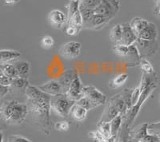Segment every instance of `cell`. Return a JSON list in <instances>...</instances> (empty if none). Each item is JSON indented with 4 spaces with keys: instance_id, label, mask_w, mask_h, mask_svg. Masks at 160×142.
<instances>
[{
    "instance_id": "2",
    "label": "cell",
    "mask_w": 160,
    "mask_h": 142,
    "mask_svg": "<svg viewBox=\"0 0 160 142\" xmlns=\"http://www.w3.org/2000/svg\"><path fill=\"white\" fill-rule=\"evenodd\" d=\"M140 86H141V94H140L139 99L135 105L131 106V109L127 112L122 118V125L124 126L125 130H128L131 128V125L135 120L138 114L139 113L141 107L144 104V102L149 98L151 93L155 91V89L158 86V80L157 78L152 74H148V73H142V78L140 81Z\"/></svg>"
},
{
    "instance_id": "16",
    "label": "cell",
    "mask_w": 160,
    "mask_h": 142,
    "mask_svg": "<svg viewBox=\"0 0 160 142\" xmlns=\"http://www.w3.org/2000/svg\"><path fill=\"white\" fill-rule=\"evenodd\" d=\"M155 42H149V41L142 40L138 38L135 42V46H137L139 52L140 56L142 57L143 55H151L155 53Z\"/></svg>"
},
{
    "instance_id": "3",
    "label": "cell",
    "mask_w": 160,
    "mask_h": 142,
    "mask_svg": "<svg viewBox=\"0 0 160 142\" xmlns=\"http://www.w3.org/2000/svg\"><path fill=\"white\" fill-rule=\"evenodd\" d=\"M133 89H125L122 93H117L109 99L102 113L98 125L111 122L116 117L122 115L123 117L132 106L131 94Z\"/></svg>"
},
{
    "instance_id": "30",
    "label": "cell",
    "mask_w": 160,
    "mask_h": 142,
    "mask_svg": "<svg viewBox=\"0 0 160 142\" xmlns=\"http://www.w3.org/2000/svg\"><path fill=\"white\" fill-rule=\"evenodd\" d=\"M97 130L102 135V137L105 139L110 138L111 137V129L110 122H106V123L98 125V130Z\"/></svg>"
},
{
    "instance_id": "44",
    "label": "cell",
    "mask_w": 160,
    "mask_h": 142,
    "mask_svg": "<svg viewBox=\"0 0 160 142\" xmlns=\"http://www.w3.org/2000/svg\"><path fill=\"white\" fill-rule=\"evenodd\" d=\"M158 136V137H159V138H160V133H158V134H157Z\"/></svg>"
},
{
    "instance_id": "12",
    "label": "cell",
    "mask_w": 160,
    "mask_h": 142,
    "mask_svg": "<svg viewBox=\"0 0 160 142\" xmlns=\"http://www.w3.org/2000/svg\"><path fill=\"white\" fill-rule=\"evenodd\" d=\"M48 22L52 27L60 29L68 23V17L60 10H53L48 15Z\"/></svg>"
},
{
    "instance_id": "19",
    "label": "cell",
    "mask_w": 160,
    "mask_h": 142,
    "mask_svg": "<svg viewBox=\"0 0 160 142\" xmlns=\"http://www.w3.org/2000/svg\"><path fill=\"white\" fill-rule=\"evenodd\" d=\"M88 110L84 108L81 107L78 105L75 104L71 108V111H70L69 116L72 119L78 122H82L87 117L88 115Z\"/></svg>"
},
{
    "instance_id": "21",
    "label": "cell",
    "mask_w": 160,
    "mask_h": 142,
    "mask_svg": "<svg viewBox=\"0 0 160 142\" xmlns=\"http://www.w3.org/2000/svg\"><path fill=\"white\" fill-rule=\"evenodd\" d=\"M0 54H1L0 63H6V62H14L18 59L22 54L19 51L15 50H1Z\"/></svg>"
},
{
    "instance_id": "6",
    "label": "cell",
    "mask_w": 160,
    "mask_h": 142,
    "mask_svg": "<svg viewBox=\"0 0 160 142\" xmlns=\"http://www.w3.org/2000/svg\"><path fill=\"white\" fill-rule=\"evenodd\" d=\"M80 3L79 0H71L68 6V26H71L81 31L83 26V20L80 11Z\"/></svg>"
},
{
    "instance_id": "9",
    "label": "cell",
    "mask_w": 160,
    "mask_h": 142,
    "mask_svg": "<svg viewBox=\"0 0 160 142\" xmlns=\"http://www.w3.org/2000/svg\"><path fill=\"white\" fill-rule=\"evenodd\" d=\"M83 85L82 83V81L80 78V76L78 73H75V76L71 82L69 89L66 93V95L69 97L71 100L76 102L79 100L82 97V89H83Z\"/></svg>"
},
{
    "instance_id": "22",
    "label": "cell",
    "mask_w": 160,
    "mask_h": 142,
    "mask_svg": "<svg viewBox=\"0 0 160 142\" xmlns=\"http://www.w3.org/2000/svg\"><path fill=\"white\" fill-rule=\"evenodd\" d=\"M122 24H117L114 26L111 29L109 34V38L113 46L118 45L121 43V39H122Z\"/></svg>"
},
{
    "instance_id": "42",
    "label": "cell",
    "mask_w": 160,
    "mask_h": 142,
    "mask_svg": "<svg viewBox=\"0 0 160 142\" xmlns=\"http://www.w3.org/2000/svg\"><path fill=\"white\" fill-rule=\"evenodd\" d=\"M155 7H160V0H155Z\"/></svg>"
},
{
    "instance_id": "43",
    "label": "cell",
    "mask_w": 160,
    "mask_h": 142,
    "mask_svg": "<svg viewBox=\"0 0 160 142\" xmlns=\"http://www.w3.org/2000/svg\"><path fill=\"white\" fill-rule=\"evenodd\" d=\"M155 13H156L157 15H159V16H160V7L155 8Z\"/></svg>"
},
{
    "instance_id": "23",
    "label": "cell",
    "mask_w": 160,
    "mask_h": 142,
    "mask_svg": "<svg viewBox=\"0 0 160 142\" xmlns=\"http://www.w3.org/2000/svg\"><path fill=\"white\" fill-rule=\"evenodd\" d=\"M0 73H3L6 76L9 77L11 78H15L18 77V72L15 69V65L11 62H6V63H1L0 65Z\"/></svg>"
},
{
    "instance_id": "36",
    "label": "cell",
    "mask_w": 160,
    "mask_h": 142,
    "mask_svg": "<svg viewBox=\"0 0 160 142\" xmlns=\"http://www.w3.org/2000/svg\"><path fill=\"white\" fill-rule=\"evenodd\" d=\"M8 142H32L29 139L20 136V135H11L8 138Z\"/></svg>"
},
{
    "instance_id": "11",
    "label": "cell",
    "mask_w": 160,
    "mask_h": 142,
    "mask_svg": "<svg viewBox=\"0 0 160 142\" xmlns=\"http://www.w3.org/2000/svg\"><path fill=\"white\" fill-rule=\"evenodd\" d=\"M113 18L109 16H106L102 15H98V14H94L91 18L88 21L87 23H85L82 26V28H88V29L93 30H100L104 27L111 20H112Z\"/></svg>"
},
{
    "instance_id": "32",
    "label": "cell",
    "mask_w": 160,
    "mask_h": 142,
    "mask_svg": "<svg viewBox=\"0 0 160 142\" xmlns=\"http://www.w3.org/2000/svg\"><path fill=\"white\" fill-rule=\"evenodd\" d=\"M55 45V40L53 37L50 36V35H47V36L43 37L41 41V46L44 49H51Z\"/></svg>"
},
{
    "instance_id": "24",
    "label": "cell",
    "mask_w": 160,
    "mask_h": 142,
    "mask_svg": "<svg viewBox=\"0 0 160 142\" xmlns=\"http://www.w3.org/2000/svg\"><path fill=\"white\" fill-rule=\"evenodd\" d=\"M128 79V73H122L118 74L115 78H113L109 82V87L111 89H118V88L122 87L124 84L127 82Z\"/></svg>"
},
{
    "instance_id": "8",
    "label": "cell",
    "mask_w": 160,
    "mask_h": 142,
    "mask_svg": "<svg viewBox=\"0 0 160 142\" xmlns=\"http://www.w3.org/2000/svg\"><path fill=\"white\" fill-rule=\"evenodd\" d=\"M81 50H82V44L75 41H71L66 42L60 47L58 54L62 59L72 60L79 56Z\"/></svg>"
},
{
    "instance_id": "15",
    "label": "cell",
    "mask_w": 160,
    "mask_h": 142,
    "mask_svg": "<svg viewBox=\"0 0 160 142\" xmlns=\"http://www.w3.org/2000/svg\"><path fill=\"white\" fill-rule=\"evenodd\" d=\"M122 39H121V43L122 45L127 46H132L135 44V42L138 39V37L136 36L134 31H132L130 23H123L122 24Z\"/></svg>"
},
{
    "instance_id": "18",
    "label": "cell",
    "mask_w": 160,
    "mask_h": 142,
    "mask_svg": "<svg viewBox=\"0 0 160 142\" xmlns=\"http://www.w3.org/2000/svg\"><path fill=\"white\" fill-rule=\"evenodd\" d=\"M75 73H75L73 69H68V70H66L65 72L59 77V78L58 79V82H59L61 86H62L63 93H67V91H68V89H69L73 79L75 78Z\"/></svg>"
},
{
    "instance_id": "35",
    "label": "cell",
    "mask_w": 160,
    "mask_h": 142,
    "mask_svg": "<svg viewBox=\"0 0 160 142\" xmlns=\"http://www.w3.org/2000/svg\"><path fill=\"white\" fill-rule=\"evenodd\" d=\"M100 2L101 0H84L83 2H81V4L90 9H95L99 5Z\"/></svg>"
},
{
    "instance_id": "26",
    "label": "cell",
    "mask_w": 160,
    "mask_h": 142,
    "mask_svg": "<svg viewBox=\"0 0 160 142\" xmlns=\"http://www.w3.org/2000/svg\"><path fill=\"white\" fill-rule=\"evenodd\" d=\"M75 104L78 105V106H80L81 107L84 108V109H87L88 111L91 110V109H94L95 108H97L99 106H101V105L97 103V102H93V101L90 100L89 98L86 97H82L79 100H78L75 102Z\"/></svg>"
},
{
    "instance_id": "7",
    "label": "cell",
    "mask_w": 160,
    "mask_h": 142,
    "mask_svg": "<svg viewBox=\"0 0 160 142\" xmlns=\"http://www.w3.org/2000/svg\"><path fill=\"white\" fill-rule=\"evenodd\" d=\"M119 11L118 0H101V2L94 9V14L115 18Z\"/></svg>"
},
{
    "instance_id": "33",
    "label": "cell",
    "mask_w": 160,
    "mask_h": 142,
    "mask_svg": "<svg viewBox=\"0 0 160 142\" xmlns=\"http://www.w3.org/2000/svg\"><path fill=\"white\" fill-rule=\"evenodd\" d=\"M55 128L57 130L61 132H67L70 129V123L67 121H58L55 124Z\"/></svg>"
},
{
    "instance_id": "45",
    "label": "cell",
    "mask_w": 160,
    "mask_h": 142,
    "mask_svg": "<svg viewBox=\"0 0 160 142\" xmlns=\"http://www.w3.org/2000/svg\"><path fill=\"white\" fill-rule=\"evenodd\" d=\"M80 1H81V2H83L84 0H80Z\"/></svg>"
},
{
    "instance_id": "17",
    "label": "cell",
    "mask_w": 160,
    "mask_h": 142,
    "mask_svg": "<svg viewBox=\"0 0 160 142\" xmlns=\"http://www.w3.org/2000/svg\"><path fill=\"white\" fill-rule=\"evenodd\" d=\"M157 37H158V30L156 25L153 22H149L148 26L139 34L138 38L149 42H155Z\"/></svg>"
},
{
    "instance_id": "31",
    "label": "cell",
    "mask_w": 160,
    "mask_h": 142,
    "mask_svg": "<svg viewBox=\"0 0 160 142\" xmlns=\"http://www.w3.org/2000/svg\"><path fill=\"white\" fill-rule=\"evenodd\" d=\"M140 68L142 70V72L148 74H152L154 73V67L152 64L146 59H140Z\"/></svg>"
},
{
    "instance_id": "28",
    "label": "cell",
    "mask_w": 160,
    "mask_h": 142,
    "mask_svg": "<svg viewBox=\"0 0 160 142\" xmlns=\"http://www.w3.org/2000/svg\"><path fill=\"white\" fill-rule=\"evenodd\" d=\"M122 116L119 115L115 118L113 119L110 124H111V136H116L118 135V132H119L121 126L122 125Z\"/></svg>"
},
{
    "instance_id": "13",
    "label": "cell",
    "mask_w": 160,
    "mask_h": 142,
    "mask_svg": "<svg viewBox=\"0 0 160 142\" xmlns=\"http://www.w3.org/2000/svg\"><path fill=\"white\" fill-rule=\"evenodd\" d=\"M38 88L41 91L44 92L50 96H55L60 93H63L62 86L58 80H50L41 86H38Z\"/></svg>"
},
{
    "instance_id": "25",
    "label": "cell",
    "mask_w": 160,
    "mask_h": 142,
    "mask_svg": "<svg viewBox=\"0 0 160 142\" xmlns=\"http://www.w3.org/2000/svg\"><path fill=\"white\" fill-rule=\"evenodd\" d=\"M13 64L15 65V69L18 72V76L25 77L26 75L29 73L30 71V63L25 61L15 60L13 62Z\"/></svg>"
},
{
    "instance_id": "38",
    "label": "cell",
    "mask_w": 160,
    "mask_h": 142,
    "mask_svg": "<svg viewBox=\"0 0 160 142\" xmlns=\"http://www.w3.org/2000/svg\"><path fill=\"white\" fill-rule=\"evenodd\" d=\"M12 78H9V77L6 76L3 73H0V84L1 86H11L12 85Z\"/></svg>"
},
{
    "instance_id": "14",
    "label": "cell",
    "mask_w": 160,
    "mask_h": 142,
    "mask_svg": "<svg viewBox=\"0 0 160 142\" xmlns=\"http://www.w3.org/2000/svg\"><path fill=\"white\" fill-rule=\"evenodd\" d=\"M148 123H143L137 126L134 130L129 132L128 137V142H140L142 139L148 134Z\"/></svg>"
},
{
    "instance_id": "40",
    "label": "cell",
    "mask_w": 160,
    "mask_h": 142,
    "mask_svg": "<svg viewBox=\"0 0 160 142\" xmlns=\"http://www.w3.org/2000/svg\"><path fill=\"white\" fill-rule=\"evenodd\" d=\"M11 86H0V97L3 98L7 94L11 92Z\"/></svg>"
},
{
    "instance_id": "29",
    "label": "cell",
    "mask_w": 160,
    "mask_h": 142,
    "mask_svg": "<svg viewBox=\"0 0 160 142\" xmlns=\"http://www.w3.org/2000/svg\"><path fill=\"white\" fill-rule=\"evenodd\" d=\"M113 51L121 58H128L130 54V46L118 44V45L113 46Z\"/></svg>"
},
{
    "instance_id": "34",
    "label": "cell",
    "mask_w": 160,
    "mask_h": 142,
    "mask_svg": "<svg viewBox=\"0 0 160 142\" xmlns=\"http://www.w3.org/2000/svg\"><path fill=\"white\" fill-rule=\"evenodd\" d=\"M141 86L140 85L137 87H135V89H133L132 90V94H131V103H132V106L134 105H135L137 103V102L139 99L140 94H141Z\"/></svg>"
},
{
    "instance_id": "20",
    "label": "cell",
    "mask_w": 160,
    "mask_h": 142,
    "mask_svg": "<svg viewBox=\"0 0 160 142\" xmlns=\"http://www.w3.org/2000/svg\"><path fill=\"white\" fill-rule=\"evenodd\" d=\"M149 22H148L147 19L136 17V18H134L131 19L130 25H131V27L132 31H134V33L138 37L139 34L148 26Z\"/></svg>"
},
{
    "instance_id": "5",
    "label": "cell",
    "mask_w": 160,
    "mask_h": 142,
    "mask_svg": "<svg viewBox=\"0 0 160 142\" xmlns=\"http://www.w3.org/2000/svg\"><path fill=\"white\" fill-rule=\"evenodd\" d=\"M75 104V102L71 100L66 93H60L51 97V111L62 118L69 116L71 108Z\"/></svg>"
},
{
    "instance_id": "1",
    "label": "cell",
    "mask_w": 160,
    "mask_h": 142,
    "mask_svg": "<svg viewBox=\"0 0 160 142\" xmlns=\"http://www.w3.org/2000/svg\"><path fill=\"white\" fill-rule=\"evenodd\" d=\"M29 115L44 134L49 136L51 132V97L38 87L29 85L24 91Z\"/></svg>"
},
{
    "instance_id": "39",
    "label": "cell",
    "mask_w": 160,
    "mask_h": 142,
    "mask_svg": "<svg viewBox=\"0 0 160 142\" xmlns=\"http://www.w3.org/2000/svg\"><path fill=\"white\" fill-rule=\"evenodd\" d=\"M79 30L77 29L76 27L71 26H68L66 28V34L69 36H74L79 33Z\"/></svg>"
},
{
    "instance_id": "4",
    "label": "cell",
    "mask_w": 160,
    "mask_h": 142,
    "mask_svg": "<svg viewBox=\"0 0 160 142\" xmlns=\"http://www.w3.org/2000/svg\"><path fill=\"white\" fill-rule=\"evenodd\" d=\"M1 120L6 125H20L23 124L29 115L27 104L15 100L5 101L1 105L0 109Z\"/></svg>"
},
{
    "instance_id": "41",
    "label": "cell",
    "mask_w": 160,
    "mask_h": 142,
    "mask_svg": "<svg viewBox=\"0 0 160 142\" xmlns=\"http://www.w3.org/2000/svg\"><path fill=\"white\" fill-rule=\"evenodd\" d=\"M19 0H5L6 3L8 4H13V3H15V2H18Z\"/></svg>"
},
{
    "instance_id": "46",
    "label": "cell",
    "mask_w": 160,
    "mask_h": 142,
    "mask_svg": "<svg viewBox=\"0 0 160 142\" xmlns=\"http://www.w3.org/2000/svg\"><path fill=\"white\" fill-rule=\"evenodd\" d=\"M123 142H128V141H123Z\"/></svg>"
},
{
    "instance_id": "27",
    "label": "cell",
    "mask_w": 160,
    "mask_h": 142,
    "mask_svg": "<svg viewBox=\"0 0 160 142\" xmlns=\"http://www.w3.org/2000/svg\"><path fill=\"white\" fill-rule=\"evenodd\" d=\"M29 85V81H28V79L27 78L18 76L17 78H13L11 87H14L15 89H21V90L25 91L26 89L28 87Z\"/></svg>"
},
{
    "instance_id": "37",
    "label": "cell",
    "mask_w": 160,
    "mask_h": 142,
    "mask_svg": "<svg viewBox=\"0 0 160 142\" xmlns=\"http://www.w3.org/2000/svg\"><path fill=\"white\" fill-rule=\"evenodd\" d=\"M160 138L158 135L152 134V133H149L146 135L145 137L142 139V140L140 142H159Z\"/></svg>"
},
{
    "instance_id": "10",
    "label": "cell",
    "mask_w": 160,
    "mask_h": 142,
    "mask_svg": "<svg viewBox=\"0 0 160 142\" xmlns=\"http://www.w3.org/2000/svg\"><path fill=\"white\" fill-rule=\"evenodd\" d=\"M82 97H86L90 100L95 102L100 105L107 102V96L99 89L93 86H84L82 89Z\"/></svg>"
}]
</instances>
